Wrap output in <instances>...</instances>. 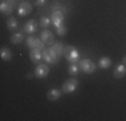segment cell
<instances>
[{"label": "cell", "mask_w": 126, "mask_h": 121, "mask_svg": "<svg viewBox=\"0 0 126 121\" xmlns=\"http://www.w3.org/2000/svg\"><path fill=\"white\" fill-rule=\"evenodd\" d=\"M63 55H64V58L67 59L70 63H77L78 60H79V53H78V50L75 47H73V46L64 47V53H63Z\"/></svg>", "instance_id": "1"}, {"label": "cell", "mask_w": 126, "mask_h": 121, "mask_svg": "<svg viewBox=\"0 0 126 121\" xmlns=\"http://www.w3.org/2000/svg\"><path fill=\"white\" fill-rule=\"evenodd\" d=\"M58 58H59V57L56 55V53L51 47L44 48V50H43V59L46 60L48 65H55V63L58 62Z\"/></svg>", "instance_id": "2"}, {"label": "cell", "mask_w": 126, "mask_h": 121, "mask_svg": "<svg viewBox=\"0 0 126 121\" xmlns=\"http://www.w3.org/2000/svg\"><path fill=\"white\" fill-rule=\"evenodd\" d=\"M79 69L82 71H85V73H87V74H91V73H94L95 71V69H97V65H95L93 60H90V59H82V60H79Z\"/></svg>", "instance_id": "3"}, {"label": "cell", "mask_w": 126, "mask_h": 121, "mask_svg": "<svg viewBox=\"0 0 126 121\" xmlns=\"http://www.w3.org/2000/svg\"><path fill=\"white\" fill-rule=\"evenodd\" d=\"M63 20H64V15H63L62 10H54L52 15H51V22L58 28V27L63 26Z\"/></svg>", "instance_id": "4"}, {"label": "cell", "mask_w": 126, "mask_h": 121, "mask_svg": "<svg viewBox=\"0 0 126 121\" xmlns=\"http://www.w3.org/2000/svg\"><path fill=\"white\" fill-rule=\"evenodd\" d=\"M27 46L30 48H40V50H44V42L39 38H35V36H28L27 38Z\"/></svg>", "instance_id": "5"}, {"label": "cell", "mask_w": 126, "mask_h": 121, "mask_svg": "<svg viewBox=\"0 0 126 121\" xmlns=\"http://www.w3.org/2000/svg\"><path fill=\"white\" fill-rule=\"evenodd\" d=\"M77 87H78V80L77 78H70V80H67L63 83L62 90H63V93H73Z\"/></svg>", "instance_id": "6"}, {"label": "cell", "mask_w": 126, "mask_h": 121, "mask_svg": "<svg viewBox=\"0 0 126 121\" xmlns=\"http://www.w3.org/2000/svg\"><path fill=\"white\" fill-rule=\"evenodd\" d=\"M48 71H50L48 66L44 65V63H40V65H38L36 69H35V77L36 78H44V77H47Z\"/></svg>", "instance_id": "7"}, {"label": "cell", "mask_w": 126, "mask_h": 121, "mask_svg": "<svg viewBox=\"0 0 126 121\" xmlns=\"http://www.w3.org/2000/svg\"><path fill=\"white\" fill-rule=\"evenodd\" d=\"M31 10H32V5L28 1H23L17 7V14H19V16H26L31 12Z\"/></svg>", "instance_id": "8"}, {"label": "cell", "mask_w": 126, "mask_h": 121, "mask_svg": "<svg viewBox=\"0 0 126 121\" xmlns=\"http://www.w3.org/2000/svg\"><path fill=\"white\" fill-rule=\"evenodd\" d=\"M43 50H40V48H31V51H30V58L34 63H38L39 60L43 58V53H42Z\"/></svg>", "instance_id": "9"}, {"label": "cell", "mask_w": 126, "mask_h": 121, "mask_svg": "<svg viewBox=\"0 0 126 121\" xmlns=\"http://www.w3.org/2000/svg\"><path fill=\"white\" fill-rule=\"evenodd\" d=\"M36 30H38V23H36V20H34V19L28 20V22L24 24V32H27V34H34Z\"/></svg>", "instance_id": "10"}, {"label": "cell", "mask_w": 126, "mask_h": 121, "mask_svg": "<svg viewBox=\"0 0 126 121\" xmlns=\"http://www.w3.org/2000/svg\"><path fill=\"white\" fill-rule=\"evenodd\" d=\"M40 39L44 42V44H52V43H54V35L51 34V31H48V30H44V31H42Z\"/></svg>", "instance_id": "11"}, {"label": "cell", "mask_w": 126, "mask_h": 121, "mask_svg": "<svg viewBox=\"0 0 126 121\" xmlns=\"http://www.w3.org/2000/svg\"><path fill=\"white\" fill-rule=\"evenodd\" d=\"M61 96H62V90L61 89H51V90L47 92V98H48L50 101H56Z\"/></svg>", "instance_id": "12"}, {"label": "cell", "mask_w": 126, "mask_h": 121, "mask_svg": "<svg viewBox=\"0 0 126 121\" xmlns=\"http://www.w3.org/2000/svg\"><path fill=\"white\" fill-rule=\"evenodd\" d=\"M124 75H126V65L119 63V65L115 67V70H114V77L115 78H122Z\"/></svg>", "instance_id": "13"}, {"label": "cell", "mask_w": 126, "mask_h": 121, "mask_svg": "<svg viewBox=\"0 0 126 121\" xmlns=\"http://www.w3.org/2000/svg\"><path fill=\"white\" fill-rule=\"evenodd\" d=\"M51 48L55 51L58 57H62L63 53H64V47H63V44L61 43V42H54L52 46H51Z\"/></svg>", "instance_id": "14"}, {"label": "cell", "mask_w": 126, "mask_h": 121, "mask_svg": "<svg viewBox=\"0 0 126 121\" xmlns=\"http://www.w3.org/2000/svg\"><path fill=\"white\" fill-rule=\"evenodd\" d=\"M0 11L3 12V14H12V11H14V7H12V4H8V1H3L1 3V5H0Z\"/></svg>", "instance_id": "15"}, {"label": "cell", "mask_w": 126, "mask_h": 121, "mask_svg": "<svg viewBox=\"0 0 126 121\" xmlns=\"http://www.w3.org/2000/svg\"><path fill=\"white\" fill-rule=\"evenodd\" d=\"M110 65H111V59L107 58V57L101 58L99 62H98V67H101V69H109Z\"/></svg>", "instance_id": "16"}, {"label": "cell", "mask_w": 126, "mask_h": 121, "mask_svg": "<svg viewBox=\"0 0 126 121\" xmlns=\"http://www.w3.org/2000/svg\"><path fill=\"white\" fill-rule=\"evenodd\" d=\"M0 57H1L3 60H10L12 58V54H11V51L8 50L7 47H1V50H0Z\"/></svg>", "instance_id": "17"}, {"label": "cell", "mask_w": 126, "mask_h": 121, "mask_svg": "<svg viewBox=\"0 0 126 121\" xmlns=\"http://www.w3.org/2000/svg\"><path fill=\"white\" fill-rule=\"evenodd\" d=\"M7 27H8V30L10 31H16L17 30V27H19V24H17V22H16V19L15 18H10V19L7 20Z\"/></svg>", "instance_id": "18"}, {"label": "cell", "mask_w": 126, "mask_h": 121, "mask_svg": "<svg viewBox=\"0 0 126 121\" xmlns=\"http://www.w3.org/2000/svg\"><path fill=\"white\" fill-rule=\"evenodd\" d=\"M23 34L22 32H15V34H12V36H11V43H14V44H19L20 42L23 40Z\"/></svg>", "instance_id": "19"}, {"label": "cell", "mask_w": 126, "mask_h": 121, "mask_svg": "<svg viewBox=\"0 0 126 121\" xmlns=\"http://www.w3.org/2000/svg\"><path fill=\"white\" fill-rule=\"evenodd\" d=\"M78 71H79V65L71 63V65L68 66V73H70V75H77Z\"/></svg>", "instance_id": "20"}, {"label": "cell", "mask_w": 126, "mask_h": 121, "mask_svg": "<svg viewBox=\"0 0 126 121\" xmlns=\"http://www.w3.org/2000/svg\"><path fill=\"white\" fill-rule=\"evenodd\" d=\"M51 23H52V22H51L50 18H47V16H42V18H40V26L44 27V28H47V27H48Z\"/></svg>", "instance_id": "21"}, {"label": "cell", "mask_w": 126, "mask_h": 121, "mask_svg": "<svg viewBox=\"0 0 126 121\" xmlns=\"http://www.w3.org/2000/svg\"><path fill=\"white\" fill-rule=\"evenodd\" d=\"M56 32H58V35H66L67 34V28H66L64 26H61V27H58V28H56Z\"/></svg>", "instance_id": "22"}, {"label": "cell", "mask_w": 126, "mask_h": 121, "mask_svg": "<svg viewBox=\"0 0 126 121\" xmlns=\"http://www.w3.org/2000/svg\"><path fill=\"white\" fill-rule=\"evenodd\" d=\"M44 4H46V0H36L35 1V5H38V7H42Z\"/></svg>", "instance_id": "23"}, {"label": "cell", "mask_w": 126, "mask_h": 121, "mask_svg": "<svg viewBox=\"0 0 126 121\" xmlns=\"http://www.w3.org/2000/svg\"><path fill=\"white\" fill-rule=\"evenodd\" d=\"M32 77H34V75H32V74H31V73H28V74H27V75H26V78H27V80H31V78H32Z\"/></svg>", "instance_id": "24"}, {"label": "cell", "mask_w": 126, "mask_h": 121, "mask_svg": "<svg viewBox=\"0 0 126 121\" xmlns=\"http://www.w3.org/2000/svg\"><path fill=\"white\" fill-rule=\"evenodd\" d=\"M122 63H124V65H126V55L124 57V59H122Z\"/></svg>", "instance_id": "25"}, {"label": "cell", "mask_w": 126, "mask_h": 121, "mask_svg": "<svg viewBox=\"0 0 126 121\" xmlns=\"http://www.w3.org/2000/svg\"><path fill=\"white\" fill-rule=\"evenodd\" d=\"M8 1H12V3H15V1H16V0H8Z\"/></svg>", "instance_id": "26"}]
</instances>
